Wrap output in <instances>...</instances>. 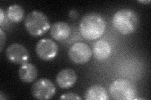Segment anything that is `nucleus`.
Returning <instances> with one entry per match:
<instances>
[{
  "label": "nucleus",
  "mask_w": 151,
  "mask_h": 100,
  "mask_svg": "<svg viewBox=\"0 0 151 100\" xmlns=\"http://www.w3.org/2000/svg\"><path fill=\"white\" fill-rule=\"evenodd\" d=\"M110 93L113 99L132 100L137 96V89L134 84L127 79H119L110 86Z\"/></svg>",
  "instance_id": "4"
},
{
  "label": "nucleus",
  "mask_w": 151,
  "mask_h": 100,
  "mask_svg": "<svg viewBox=\"0 0 151 100\" xmlns=\"http://www.w3.org/2000/svg\"><path fill=\"white\" fill-rule=\"evenodd\" d=\"M140 3H149L150 1H139Z\"/></svg>",
  "instance_id": "18"
},
{
  "label": "nucleus",
  "mask_w": 151,
  "mask_h": 100,
  "mask_svg": "<svg viewBox=\"0 0 151 100\" xmlns=\"http://www.w3.org/2000/svg\"><path fill=\"white\" fill-rule=\"evenodd\" d=\"M86 100H107L108 96L106 90L100 85H93L89 87L84 94Z\"/></svg>",
  "instance_id": "13"
},
{
  "label": "nucleus",
  "mask_w": 151,
  "mask_h": 100,
  "mask_svg": "<svg viewBox=\"0 0 151 100\" xmlns=\"http://www.w3.org/2000/svg\"><path fill=\"white\" fill-rule=\"evenodd\" d=\"M7 16L13 23H18L24 16V10L19 4H13L7 9Z\"/></svg>",
  "instance_id": "14"
},
{
  "label": "nucleus",
  "mask_w": 151,
  "mask_h": 100,
  "mask_svg": "<svg viewBox=\"0 0 151 100\" xmlns=\"http://www.w3.org/2000/svg\"><path fill=\"white\" fill-rule=\"evenodd\" d=\"M68 56L76 64H84L89 61L92 56L91 50L87 44L79 42L72 45L68 51Z\"/></svg>",
  "instance_id": "6"
},
{
  "label": "nucleus",
  "mask_w": 151,
  "mask_h": 100,
  "mask_svg": "<svg viewBox=\"0 0 151 100\" xmlns=\"http://www.w3.org/2000/svg\"><path fill=\"white\" fill-rule=\"evenodd\" d=\"M18 75L22 82L27 83H32L37 77L38 70L34 65L27 63L22 65L18 71Z\"/></svg>",
  "instance_id": "12"
},
{
  "label": "nucleus",
  "mask_w": 151,
  "mask_h": 100,
  "mask_svg": "<svg viewBox=\"0 0 151 100\" xmlns=\"http://www.w3.org/2000/svg\"><path fill=\"white\" fill-rule=\"evenodd\" d=\"M113 25L122 35L134 33L139 26V18L135 11L130 9H122L113 17Z\"/></svg>",
  "instance_id": "2"
},
{
  "label": "nucleus",
  "mask_w": 151,
  "mask_h": 100,
  "mask_svg": "<svg viewBox=\"0 0 151 100\" xmlns=\"http://www.w3.org/2000/svg\"><path fill=\"white\" fill-rule=\"evenodd\" d=\"M50 35L58 41L68 39L70 35V28L68 23L63 21L54 23L50 27Z\"/></svg>",
  "instance_id": "10"
},
{
  "label": "nucleus",
  "mask_w": 151,
  "mask_h": 100,
  "mask_svg": "<svg viewBox=\"0 0 151 100\" xmlns=\"http://www.w3.org/2000/svg\"><path fill=\"white\" fill-rule=\"evenodd\" d=\"M26 30L33 36H41L50 27L48 18L45 14L39 11H33L27 15L24 21Z\"/></svg>",
  "instance_id": "3"
},
{
  "label": "nucleus",
  "mask_w": 151,
  "mask_h": 100,
  "mask_svg": "<svg viewBox=\"0 0 151 100\" xmlns=\"http://www.w3.org/2000/svg\"><path fill=\"white\" fill-rule=\"evenodd\" d=\"M60 99H81L78 94L73 93H67L63 94L60 98Z\"/></svg>",
  "instance_id": "15"
},
{
  "label": "nucleus",
  "mask_w": 151,
  "mask_h": 100,
  "mask_svg": "<svg viewBox=\"0 0 151 100\" xmlns=\"http://www.w3.org/2000/svg\"><path fill=\"white\" fill-rule=\"evenodd\" d=\"M77 74L70 68H65L60 71L56 77V82L59 87L63 89H68L76 83Z\"/></svg>",
  "instance_id": "9"
},
{
  "label": "nucleus",
  "mask_w": 151,
  "mask_h": 100,
  "mask_svg": "<svg viewBox=\"0 0 151 100\" xmlns=\"http://www.w3.org/2000/svg\"><path fill=\"white\" fill-rule=\"evenodd\" d=\"M35 51L39 58L44 61H50L58 55V46L54 41L44 38L38 41Z\"/></svg>",
  "instance_id": "7"
},
{
  "label": "nucleus",
  "mask_w": 151,
  "mask_h": 100,
  "mask_svg": "<svg viewBox=\"0 0 151 100\" xmlns=\"http://www.w3.org/2000/svg\"><path fill=\"white\" fill-rule=\"evenodd\" d=\"M6 41V36L2 30H0V46H1V51L3 50L4 43Z\"/></svg>",
  "instance_id": "16"
},
{
  "label": "nucleus",
  "mask_w": 151,
  "mask_h": 100,
  "mask_svg": "<svg viewBox=\"0 0 151 100\" xmlns=\"http://www.w3.org/2000/svg\"><path fill=\"white\" fill-rule=\"evenodd\" d=\"M6 55L9 61L17 65L27 63L30 59V55L27 48L20 43L9 45L6 48Z\"/></svg>",
  "instance_id": "8"
},
{
  "label": "nucleus",
  "mask_w": 151,
  "mask_h": 100,
  "mask_svg": "<svg viewBox=\"0 0 151 100\" xmlns=\"http://www.w3.org/2000/svg\"><path fill=\"white\" fill-rule=\"evenodd\" d=\"M31 91L32 96L35 99L45 100L54 97L56 93V88L49 79L42 78L32 85Z\"/></svg>",
  "instance_id": "5"
},
{
  "label": "nucleus",
  "mask_w": 151,
  "mask_h": 100,
  "mask_svg": "<svg viewBox=\"0 0 151 100\" xmlns=\"http://www.w3.org/2000/svg\"><path fill=\"white\" fill-rule=\"evenodd\" d=\"M93 54L98 61H104L108 59L111 53V48L108 42L105 40H98L93 46Z\"/></svg>",
  "instance_id": "11"
},
{
  "label": "nucleus",
  "mask_w": 151,
  "mask_h": 100,
  "mask_svg": "<svg viewBox=\"0 0 151 100\" xmlns=\"http://www.w3.org/2000/svg\"><path fill=\"white\" fill-rule=\"evenodd\" d=\"M0 16H1V19H0V23L1 24L4 20V12H3V10L2 8L0 9Z\"/></svg>",
  "instance_id": "17"
},
{
  "label": "nucleus",
  "mask_w": 151,
  "mask_h": 100,
  "mask_svg": "<svg viewBox=\"0 0 151 100\" xmlns=\"http://www.w3.org/2000/svg\"><path fill=\"white\" fill-rule=\"evenodd\" d=\"M79 29L84 38L95 40L100 38L105 33L106 23L101 15L95 13H89L82 18Z\"/></svg>",
  "instance_id": "1"
}]
</instances>
